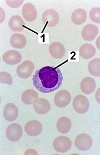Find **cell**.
Instances as JSON below:
<instances>
[{"mask_svg":"<svg viewBox=\"0 0 100 155\" xmlns=\"http://www.w3.org/2000/svg\"><path fill=\"white\" fill-rule=\"evenodd\" d=\"M73 106L77 112L80 114H84L88 110L90 104L88 99L85 96L78 95L74 98Z\"/></svg>","mask_w":100,"mask_h":155,"instance_id":"7a4b0ae2","label":"cell"},{"mask_svg":"<svg viewBox=\"0 0 100 155\" xmlns=\"http://www.w3.org/2000/svg\"><path fill=\"white\" fill-rule=\"evenodd\" d=\"M49 52L52 57L56 59H60L65 55V48L63 45L58 42H54L49 46Z\"/></svg>","mask_w":100,"mask_h":155,"instance_id":"9a60e30c","label":"cell"},{"mask_svg":"<svg viewBox=\"0 0 100 155\" xmlns=\"http://www.w3.org/2000/svg\"><path fill=\"white\" fill-rule=\"evenodd\" d=\"M0 82L8 85H12L13 79L12 76L9 73L5 72H1L0 73Z\"/></svg>","mask_w":100,"mask_h":155,"instance_id":"d4e9b609","label":"cell"},{"mask_svg":"<svg viewBox=\"0 0 100 155\" xmlns=\"http://www.w3.org/2000/svg\"><path fill=\"white\" fill-rule=\"evenodd\" d=\"M53 145L54 149L58 152L66 153L71 149L72 142L67 137L59 136L55 139Z\"/></svg>","mask_w":100,"mask_h":155,"instance_id":"3957f363","label":"cell"},{"mask_svg":"<svg viewBox=\"0 0 100 155\" xmlns=\"http://www.w3.org/2000/svg\"><path fill=\"white\" fill-rule=\"evenodd\" d=\"M3 60L7 64L14 65L21 62L22 55L18 51L11 50L3 54Z\"/></svg>","mask_w":100,"mask_h":155,"instance_id":"8fae6325","label":"cell"},{"mask_svg":"<svg viewBox=\"0 0 100 155\" xmlns=\"http://www.w3.org/2000/svg\"><path fill=\"white\" fill-rule=\"evenodd\" d=\"M35 68L34 63L30 61H25L18 66L17 74L22 79H27L31 76Z\"/></svg>","mask_w":100,"mask_h":155,"instance_id":"8992f818","label":"cell"},{"mask_svg":"<svg viewBox=\"0 0 100 155\" xmlns=\"http://www.w3.org/2000/svg\"><path fill=\"white\" fill-rule=\"evenodd\" d=\"M23 2L24 1H6V3L10 7L17 8L21 6Z\"/></svg>","mask_w":100,"mask_h":155,"instance_id":"484cf974","label":"cell"},{"mask_svg":"<svg viewBox=\"0 0 100 155\" xmlns=\"http://www.w3.org/2000/svg\"><path fill=\"white\" fill-rule=\"evenodd\" d=\"M26 133L32 137L38 136L42 133L43 126L41 122L36 120H31L27 122L25 126Z\"/></svg>","mask_w":100,"mask_h":155,"instance_id":"9c48e42d","label":"cell"},{"mask_svg":"<svg viewBox=\"0 0 100 155\" xmlns=\"http://www.w3.org/2000/svg\"><path fill=\"white\" fill-rule=\"evenodd\" d=\"M72 127L71 121L69 118L62 117L58 119L57 123V127L59 132L62 134H67L71 130Z\"/></svg>","mask_w":100,"mask_h":155,"instance_id":"44dd1931","label":"cell"},{"mask_svg":"<svg viewBox=\"0 0 100 155\" xmlns=\"http://www.w3.org/2000/svg\"><path fill=\"white\" fill-rule=\"evenodd\" d=\"M22 13L23 18L27 22H33L37 18V10L34 5L31 3H27L24 5Z\"/></svg>","mask_w":100,"mask_h":155,"instance_id":"30bf717a","label":"cell"},{"mask_svg":"<svg viewBox=\"0 0 100 155\" xmlns=\"http://www.w3.org/2000/svg\"><path fill=\"white\" fill-rule=\"evenodd\" d=\"M24 155H38V153L35 150L28 149L25 152Z\"/></svg>","mask_w":100,"mask_h":155,"instance_id":"4316f807","label":"cell"},{"mask_svg":"<svg viewBox=\"0 0 100 155\" xmlns=\"http://www.w3.org/2000/svg\"><path fill=\"white\" fill-rule=\"evenodd\" d=\"M80 87L82 92L88 95L95 91L96 87V82L92 78L87 77L82 80Z\"/></svg>","mask_w":100,"mask_h":155,"instance_id":"2e32d148","label":"cell"},{"mask_svg":"<svg viewBox=\"0 0 100 155\" xmlns=\"http://www.w3.org/2000/svg\"><path fill=\"white\" fill-rule=\"evenodd\" d=\"M99 7L94 8L90 12V17L91 19L97 23H100V10Z\"/></svg>","mask_w":100,"mask_h":155,"instance_id":"cb8c5ba5","label":"cell"},{"mask_svg":"<svg viewBox=\"0 0 100 155\" xmlns=\"http://www.w3.org/2000/svg\"><path fill=\"white\" fill-rule=\"evenodd\" d=\"M6 136L11 142H17L21 139L23 134L22 128L18 124H11L6 130Z\"/></svg>","mask_w":100,"mask_h":155,"instance_id":"5b68a950","label":"cell"},{"mask_svg":"<svg viewBox=\"0 0 100 155\" xmlns=\"http://www.w3.org/2000/svg\"><path fill=\"white\" fill-rule=\"evenodd\" d=\"M63 80V76L60 70L50 66L37 71L33 78L34 86L43 93H49L58 89Z\"/></svg>","mask_w":100,"mask_h":155,"instance_id":"6da1fadb","label":"cell"},{"mask_svg":"<svg viewBox=\"0 0 100 155\" xmlns=\"http://www.w3.org/2000/svg\"><path fill=\"white\" fill-rule=\"evenodd\" d=\"M59 20L58 14L53 9H48L45 11L42 16L43 23L49 27L56 26L59 22Z\"/></svg>","mask_w":100,"mask_h":155,"instance_id":"52a82bcc","label":"cell"},{"mask_svg":"<svg viewBox=\"0 0 100 155\" xmlns=\"http://www.w3.org/2000/svg\"><path fill=\"white\" fill-rule=\"evenodd\" d=\"M18 108L15 104L8 103L5 107L3 116L9 122H13L18 117Z\"/></svg>","mask_w":100,"mask_h":155,"instance_id":"5bb4252c","label":"cell"},{"mask_svg":"<svg viewBox=\"0 0 100 155\" xmlns=\"http://www.w3.org/2000/svg\"><path fill=\"white\" fill-rule=\"evenodd\" d=\"M10 43L13 48L22 49L26 45V38L23 35L16 33L11 36Z\"/></svg>","mask_w":100,"mask_h":155,"instance_id":"ffe728a7","label":"cell"},{"mask_svg":"<svg viewBox=\"0 0 100 155\" xmlns=\"http://www.w3.org/2000/svg\"><path fill=\"white\" fill-rule=\"evenodd\" d=\"M96 99L97 101L100 103V88L98 89V90L96 93Z\"/></svg>","mask_w":100,"mask_h":155,"instance_id":"83f0119b","label":"cell"},{"mask_svg":"<svg viewBox=\"0 0 100 155\" xmlns=\"http://www.w3.org/2000/svg\"><path fill=\"white\" fill-rule=\"evenodd\" d=\"M87 18V12L83 9H76L71 15L73 23L76 25H80L85 22Z\"/></svg>","mask_w":100,"mask_h":155,"instance_id":"ac0fdd59","label":"cell"},{"mask_svg":"<svg viewBox=\"0 0 100 155\" xmlns=\"http://www.w3.org/2000/svg\"><path fill=\"white\" fill-rule=\"evenodd\" d=\"M71 100V95L69 91L63 90L59 91L55 95L54 99L56 106L60 108H64L68 105Z\"/></svg>","mask_w":100,"mask_h":155,"instance_id":"ba28073f","label":"cell"},{"mask_svg":"<svg viewBox=\"0 0 100 155\" xmlns=\"http://www.w3.org/2000/svg\"><path fill=\"white\" fill-rule=\"evenodd\" d=\"M75 146L80 151H86L92 146L93 140L91 136L86 134H82L77 137L75 140Z\"/></svg>","mask_w":100,"mask_h":155,"instance_id":"277c9868","label":"cell"},{"mask_svg":"<svg viewBox=\"0 0 100 155\" xmlns=\"http://www.w3.org/2000/svg\"><path fill=\"white\" fill-rule=\"evenodd\" d=\"M100 60L99 58H95L90 61L88 65V71L94 76L100 77Z\"/></svg>","mask_w":100,"mask_h":155,"instance_id":"603a6c76","label":"cell"},{"mask_svg":"<svg viewBox=\"0 0 100 155\" xmlns=\"http://www.w3.org/2000/svg\"><path fill=\"white\" fill-rule=\"evenodd\" d=\"M80 55L82 58L88 60L94 57L96 54V49L92 45L86 43L83 45L79 50Z\"/></svg>","mask_w":100,"mask_h":155,"instance_id":"d6986e66","label":"cell"},{"mask_svg":"<svg viewBox=\"0 0 100 155\" xmlns=\"http://www.w3.org/2000/svg\"><path fill=\"white\" fill-rule=\"evenodd\" d=\"M99 33L97 26L94 24H89L85 26L82 31V36L84 40L91 41L94 40Z\"/></svg>","mask_w":100,"mask_h":155,"instance_id":"7c38bea8","label":"cell"},{"mask_svg":"<svg viewBox=\"0 0 100 155\" xmlns=\"http://www.w3.org/2000/svg\"><path fill=\"white\" fill-rule=\"evenodd\" d=\"M38 98V94L33 89L27 90L22 95V101L27 105L33 104Z\"/></svg>","mask_w":100,"mask_h":155,"instance_id":"7402d4cb","label":"cell"},{"mask_svg":"<svg viewBox=\"0 0 100 155\" xmlns=\"http://www.w3.org/2000/svg\"><path fill=\"white\" fill-rule=\"evenodd\" d=\"M33 104L34 110L39 114H47L51 109L50 103L46 99L38 98L35 101Z\"/></svg>","mask_w":100,"mask_h":155,"instance_id":"4fadbf2b","label":"cell"},{"mask_svg":"<svg viewBox=\"0 0 100 155\" xmlns=\"http://www.w3.org/2000/svg\"><path fill=\"white\" fill-rule=\"evenodd\" d=\"M25 24L22 18L18 15H14L9 20V27L13 31H22L24 29Z\"/></svg>","mask_w":100,"mask_h":155,"instance_id":"e0dca14e","label":"cell"}]
</instances>
